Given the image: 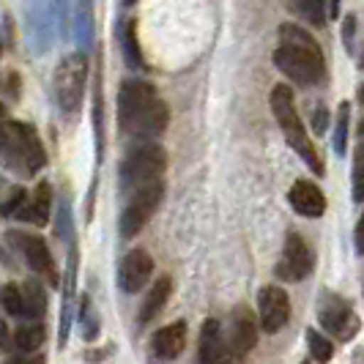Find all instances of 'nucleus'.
Wrapping results in <instances>:
<instances>
[{
  "label": "nucleus",
  "mask_w": 364,
  "mask_h": 364,
  "mask_svg": "<svg viewBox=\"0 0 364 364\" xmlns=\"http://www.w3.org/2000/svg\"><path fill=\"white\" fill-rule=\"evenodd\" d=\"M170 121V109L146 80H127L118 91V124L129 137H159Z\"/></svg>",
  "instance_id": "nucleus-1"
},
{
  "label": "nucleus",
  "mask_w": 364,
  "mask_h": 364,
  "mask_svg": "<svg viewBox=\"0 0 364 364\" xmlns=\"http://www.w3.org/2000/svg\"><path fill=\"white\" fill-rule=\"evenodd\" d=\"M269 102H272V112H274V118H277V124H279V129H282V134H285V140H288V146L307 162V167H310L312 173L323 176V162H321L318 151L312 146L310 134H307V129L301 124L299 112H296L293 91L288 85H274Z\"/></svg>",
  "instance_id": "nucleus-2"
},
{
  "label": "nucleus",
  "mask_w": 364,
  "mask_h": 364,
  "mask_svg": "<svg viewBox=\"0 0 364 364\" xmlns=\"http://www.w3.org/2000/svg\"><path fill=\"white\" fill-rule=\"evenodd\" d=\"M0 156L19 173L33 176L47 164V154L38 140L36 129L19 121H3L0 127Z\"/></svg>",
  "instance_id": "nucleus-3"
},
{
  "label": "nucleus",
  "mask_w": 364,
  "mask_h": 364,
  "mask_svg": "<svg viewBox=\"0 0 364 364\" xmlns=\"http://www.w3.org/2000/svg\"><path fill=\"white\" fill-rule=\"evenodd\" d=\"M167 167V154L162 146L156 143H146V146H137L134 151H129L127 159L121 162V173H118V181H121V192H134L140 186H146L151 181H159Z\"/></svg>",
  "instance_id": "nucleus-4"
},
{
  "label": "nucleus",
  "mask_w": 364,
  "mask_h": 364,
  "mask_svg": "<svg viewBox=\"0 0 364 364\" xmlns=\"http://www.w3.org/2000/svg\"><path fill=\"white\" fill-rule=\"evenodd\" d=\"M162 200H164L162 178L146 183V186H140V189H134V192L129 195L124 211H121V219H118V233H121V238L137 236L148 222H151V217L159 211Z\"/></svg>",
  "instance_id": "nucleus-5"
},
{
  "label": "nucleus",
  "mask_w": 364,
  "mask_h": 364,
  "mask_svg": "<svg viewBox=\"0 0 364 364\" xmlns=\"http://www.w3.org/2000/svg\"><path fill=\"white\" fill-rule=\"evenodd\" d=\"M88 82V58L82 53L66 55L55 72V102L63 112H77Z\"/></svg>",
  "instance_id": "nucleus-6"
},
{
  "label": "nucleus",
  "mask_w": 364,
  "mask_h": 364,
  "mask_svg": "<svg viewBox=\"0 0 364 364\" xmlns=\"http://www.w3.org/2000/svg\"><path fill=\"white\" fill-rule=\"evenodd\" d=\"M277 69L291 77L299 85H315L323 77V55L321 50H307V47H293V44H279L274 53Z\"/></svg>",
  "instance_id": "nucleus-7"
},
{
  "label": "nucleus",
  "mask_w": 364,
  "mask_h": 364,
  "mask_svg": "<svg viewBox=\"0 0 364 364\" xmlns=\"http://www.w3.org/2000/svg\"><path fill=\"white\" fill-rule=\"evenodd\" d=\"M257 346V321L247 304H238L225 331V356L222 364H241L247 353Z\"/></svg>",
  "instance_id": "nucleus-8"
},
{
  "label": "nucleus",
  "mask_w": 364,
  "mask_h": 364,
  "mask_svg": "<svg viewBox=\"0 0 364 364\" xmlns=\"http://www.w3.org/2000/svg\"><path fill=\"white\" fill-rule=\"evenodd\" d=\"M318 321H321L323 331H328L331 337H340L343 343L353 340L359 326H362L346 299H340V296H334L328 291L318 301Z\"/></svg>",
  "instance_id": "nucleus-9"
},
{
  "label": "nucleus",
  "mask_w": 364,
  "mask_h": 364,
  "mask_svg": "<svg viewBox=\"0 0 364 364\" xmlns=\"http://www.w3.org/2000/svg\"><path fill=\"white\" fill-rule=\"evenodd\" d=\"M312 269H315V255H312L310 244L299 236L296 230H291L285 236L282 260L277 263V277L288 279V282H299V279H307Z\"/></svg>",
  "instance_id": "nucleus-10"
},
{
  "label": "nucleus",
  "mask_w": 364,
  "mask_h": 364,
  "mask_svg": "<svg viewBox=\"0 0 364 364\" xmlns=\"http://www.w3.org/2000/svg\"><path fill=\"white\" fill-rule=\"evenodd\" d=\"M9 238L17 244V252L22 255V260L31 266V272H36L38 277L50 279V285H58L60 277H58V269H55V260L50 255V247L41 236H33V233H9Z\"/></svg>",
  "instance_id": "nucleus-11"
},
{
  "label": "nucleus",
  "mask_w": 364,
  "mask_h": 364,
  "mask_svg": "<svg viewBox=\"0 0 364 364\" xmlns=\"http://www.w3.org/2000/svg\"><path fill=\"white\" fill-rule=\"evenodd\" d=\"M257 321H260V328L266 334H277L279 328L288 326L291 321V299L288 293L277 285H269L263 288L260 296H257Z\"/></svg>",
  "instance_id": "nucleus-12"
},
{
  "label": "nucleus",
  "mask_w": 364,
  "mask_h": 364,
  "mask_svg": "<svg viewBox=\"0 0 364 364\" xmlns=\"http://www.w3.org/2000/svg\"><path fill=\"white\" fill-rule=\"evenodd\" d=\"M151 274H154V257L148 250L137 247V250L127 252L121 266H118V288L127 296H134L148 285Z\"/></svg>",
  "instance_id": "nucleus-13"
},
{
  "label": "nucleus",
  "mask_w": 364,
  "mask_h": 364,
  "mask_svg": "<svg viewBox=\"0 0 364 364\" xmlns=\"http://www.w3.org/2000/svg\"><path fill=\"white\" fill-rule=\"evenodd\" d=\"M186 348V323L183 321H173L162 326L148 343V356L156 364H170L176 362Z\"/></svg>",
  "instance_id": "nucleus-14"
},
{
  "label": "nucleus",
  "mask_w": 364,
  "mask_h": 364,
  "mask_svg": "<svg viewBox=\"0 0 364 364\" xmlns=\"http://www.w3.org/2000/svg\"><path fill=\"white\" fill-rule=\"evenodd\" d=\"M288 203L293 205L296 214H301V217H307V219H318L326 214V195L321 192L318 183L304 181V178H299V181L291 186Z\"/></svg>",
  "instance_id": "nucleus-15"
},
{
  "label": "nucleus",
  "mask_w": 364,
  "mask_h": 364,
  "mask_svg": "<svg viewBox=\"0 0 364 364\" xmlns=\"http://www.w3.org/2000/svg\"><path fill=\"white\" fill-rule=\"evenodd\" d=\"M77 263H80V252L77 244L72 241L69 247V263H66V285H63V310H60V328H58V346L66 348L69 334H72V318H74V291H77Z\"/></svg>",
  "instance_id": "nucleus-16"
},
{
  "label": "nucleus",
  "mask_w": 364,
  "mask_h": 364,
  "mask_svg": "<svg viewBox=\"0 0 364 364\" xmlns=\"http://www.w3.org/2000/svg\"><path fill=\"white\" fill-rule=\"evenodd\" d=\"M225 356V331L217 318L203 321L198 340V364H222Z\"/></svg>",
  "instance_id": "nucleus-17"
},
{
  "label": "nucleus",
  "mask_w": 364,
  "mask_h": 364,
  "mask_svg": "<svg viewBox=\"0 0 364 364\" xmlns=\"http://www.w3.org/2000/svg\"><path fill=\"white\" fill-rule=\"evenodd\" d=\"M50 208H53V189L50 181H41L33 192V198H28L25 205L17 211L19 222H33V225H47L50 222Z\"/></svg>",
  "instance_id": "nucleus-18"
},
{
  "label": "nucleus",
  "mask_w": 364,
  "mask_h": 364,
  "mask_svg": "<svg viewBox=\"0 0 364 364\" xmlns=\"http://www.w3.org/2000/svg\"><path fill=\"white\" fill-rule=\"evenodd\" d=\"M170 293H173V279L170 277H159L151 288H148L146 299H143V307H140V326H146V323H151L159 312L164 310V304L170 301Z\"/></svg>",
  "instance_id": "nucleus-19"
},
{
  "label": "nucleus",
  "mask_w": 364,
  "mask_h": 364,
  "mask_svg": "<svg viewBox=\"0 0 364 364\" xmlns=\"http://www.w3.org/2000/svg\"><path fill=\"white\" fill-rule=\"evenodd\" d=\"M47 307H50V299H47L44 285L38 279H25L22 282V318L41 321L47 315Z\"/></svg>",
  "instance_id": "nucleus-20"
},
{
  "label": "nucleus",
  "mask_w": 364,
  "mask_h": 364,
  "mask_svg": "<svg viewBox=\"0 0 364 364\" xmlns=\"http://www.w3.org/2000/svg\"><path fill=\"white\" fill-rule=\"evenodd\" d=\"M77 326H80V334L85 343H93L99 337V315H96V307H93L91 296L85 293L82 301H80V312H77Z\"/></svg>",
  "instance_id": "nucleus-21"
},
{
  "label": "nucleus",
  "mask_w": 364,
  "mask_h": 364,
  "mask_svg": "<svg viewBox=\"0 0 364 364\" xmlns=\"http://www.w3.org/2000/svg\"><path fill=\"white\" fill-rule=\"evenodd\" d=\"M44 340H47V328L41 326V323H25V326H19L17 334H14V346H17L22 353L38 350V348L44 346Z\"/></svg>",
  "instance_id": "nucleus-22"
},
{
  "label": "nucleus",
  "mask_w": 364,
  "mask_h": 364,
  "mask_svg": "<svg viewBox=\"0 0 364 364\" xmlns=\"http://www.w3.org/2000/svg\"><path fill=\"white\" fill-rule=\"evenodd\" d=\"M288 6L312 25H326V0H288Z\"/></svg>",
  "instance_id": "nucleus-23"
},
{
  "label": "nucleus",
  "mask_w": 364,
  "mask_h": 364,
  "mask_svg": "<svg viewBox=\"0 0 364 364\" xmlns=\"http://www.w3.org/2000/svg\"><path fill=\"white\" fill-rule=\"evenodd\" d=\"M307 346H310L312 362H318V364L331 362V356H334V346L328 343V337L318 334L315 328H307Z\"/></svg>",
  "instance_id": "nucleus-24"
},
{
  "label": "nucleus",
  "mask_w": 364,
  "mask_h": 364,
  "mask_svg": "<svg viewBox=\"0 0 364 364\" xmlns=\"http://www.w3.org/2000/svg\"><path fill=\"white\" fill-rule=\"evenodd\" d=\"M0 304H3L6 315L22 318V285H17V282L3 285V288H0Z\"/></svg>",
  "instance_id": "nucleus-25"
},
{
  "label": "nucleus",
  "mask_w": 364,
  "mask_h": 364,
  "mask_svg": "<svg viewBox=\"0 0 364 364\" xmlns=\"http://www.w3.org/2000/svg\"><path fill=\"white\" fill-rule=\"evenodd\" d=\"M348 124H350V105L343 102L337 112V127H334V151L343 156L348 151Z\"/></svg>",
  "instance_id": "nucleus-26"
},
{
  "label": "nucleus",
  "mask_w": 364,
  "mask_h": 364,
  "mask_svg": "<svg viewBox=\"0 0 364 364\" xmlns=\"http://www.w3.org/2000/svg\"><path fill=\"white\" fill-rule=\"evenodd\" d=\"M25 200H28V192L17 186V189L11 192V198L0 205V217H17V211L25 205Z\"/></svg>",
  "instance_id": "nucleus-27"
},
{
  "label": "nucleus",
  "mask_w": 364,
  "mask_h": 364,
  "mask_svg": "<svg viewBox=\"0 0 364 364\" xmlns=\"http://www.w3.org/2000/svg\"><path fill=\"white\" fill-rule=\"evenodd\" d=\"M127 55L129 60H132V66H140L143 69V55H140V47H137V33H134V22H129L127 25Z\"/></svg>",
  "instance_id": "nucleus-28"
},
{
  "label": "nucleus",
  "mask_w": 364,
  "mask_h": 364,
  "mask_svg": "<svg viewBox=\"0 0 364 364\" xmlns=\"http://www.w3.org/2000/svg\"><path fill=\"white\" fill-rule=\"evenodd\" d=\"M353 200H364V159H356V167H353Z\"/></svg>",
  "instance_id": "nucleus-29"
},
{
  "label": "nucleus",
  "mask_w": 364,
  "mask_h": 364,
  "mask_svg": "<svg viewBox=\"0 0 364 364\" xmlns=\"http://www.w3.org/2000/svg\"><path fill=\"white\" fill-rule=\"evenodd\" d=\"M328 127V112L323 107H318L315 109V115H312V129L318 132V134H323Z\"/></svg>",
  "instance_id": "nucleus-30"
},
{
  "label": "nucleus",
  "mask_w": 364,
  "mask_h": 364,
  "mask_svg": "<svg viewBox=\"0 0 364 364\" xmlns=\"http://www.w3.org/2000/svg\"><path fill=\"white\" fill-rule=\"evenodd\" d=\"M353 247H356L359 255H364V211L359 222H356V228H353Z\"/></svg>",
  "instance_id": "nucleus-31"
},
{
  "label": "nucleus",
  "mask_w": 364,
  "mask_h": 364,
  "mask_svg": "<svg viewBox=\"0 0 364 364\" xmlns=\"http://www.w3.org/2000/svg\"><path fill=\"white\" fill-rule=\"evenodd\" d=\"M11 364H47V356H41V353H22L17 359H11Z\"/></svg>",
  "instance_id": "nucleus-32"
},
{
  "label": "nucleus",
  "mask_w": 364,
  "mask_h": 364,
  "mask_svg": "<svg viewBox=\"0 0 364 364\" xmlns=\"http://www.w3.org/2000/svg\"><path fill=\"white\" fill-rule=\"evenodd\" d=\"M353 22H356V17L350 14V17L346 19V47L350 50V38H353Z\"/></svg>",
  "instance_id": "nucleus-33"
},
{
  "label": "nucleus",
  "mask_w": 364,
  "mask_h": 364,
  "mask_svg": "<svg viewBox=\"0 0 364 364\" xmlns=\"http://www.w3.org/2000/svg\"><path fill=\"white\" fill-rule=\"evenodd\" d=\"M105 353H112V348H105V350H88V353H85V362H99Z\"/></svg>",
  "instance_id": "nucleus-34"
},
{
  "label": "nucleus",
  "mask_w": 364,
  "mask_h": 364,
  "mask_svg": "<svg viewBox=\"0 0 364 364\" xmlns=\"http://www.w3.org/2000/svg\"><path fill=\"white\" fill-rule=\"evenodd\" d=\"M9 331H6V326H3V321H0V350H9Z\"/></svg>",
  "instance_id": "nucleus-35"
},
{
  "label": "nucleus",
  "mask_w": 364,
  "mask_h": 364,
  "mask_svg": "<svg viewBox=\"0 0 364 364\" xmlns=\"http://www.w3.org/2000/svg\"><path fill=\"white\" fill-rule=\"evenodd\" d=\"M331 3V11H328V17H337V0H328Z\"/></svg>",
  "instance_id": "nucleus-36"
},
{
  "label": "nucleus",
  "mask_w": 364,
  "mask_h": 364,
  "mask_svg": "<svg viewBox=\"0 0 364 364\" xmlns=\"http://www.w3.org/2000/svg\"><path fill=\"white\" fill-rule=\"evenodd\" d=\"M359 102H364V85H362V91H359Z\"/></svg>",
  "instance_id": "nucleus-37"
},
{
  "label": "nucleus",
  "mask_w": 364,
  "mask_h": 364,
  "mask_svg": "<svg viewBox=\"0 0 364 364\" xmlns=\"http://www.w3.org/2000/svg\"><path fill=\"white\" fill-rule=\"evenodd\" d=\"M124 3H127V6H134V3H137V0H124Z\"/></svg>",
  "instance_id": "nucleus-38"
},
{
  "label": "nucleus",
  "mask_w": 364,
  "mask_h": 364,
  "mask_svg": "<svg viewBox=\"0 0 364 364\" xmlns=\"http://www.w3.org/2000/svg\"><path fill=\"white\" fill-rule=\"evenodd\" d=\"M0 189H3V181H0Z\"/></svg>",
  "instance_id": "nucleus-39"
},
{
  "label": "nucleus",
  "mask_w": 364,
  "mask_h": 364,
  "mask_svg": "<svg viewBox=\"0 0 364 364\" xmlns=\"http://www.w3.org/2000/svg\"><path fill=\"white\" fill-rule=\"evenodd\" d=\"M304 364H310V362H304Z\"/></svg>",
  "instance_id": "nucleus-40"
}]
</instances>
